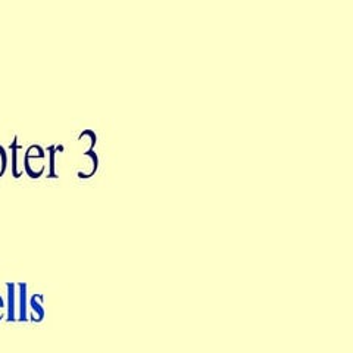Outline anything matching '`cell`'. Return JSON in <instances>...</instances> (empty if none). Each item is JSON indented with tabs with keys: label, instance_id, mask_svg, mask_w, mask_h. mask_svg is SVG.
<instances>
[{
	"label": "cell",
	"instance_id": "cell-1",
	"mask_svg": "<svg viewBox=\"0 0 353 353\" xmlns=\"http://www.w3.org/2000/svg\"><path fill=\"white\" fill-rule=\"evenodd\" d=\"M46 152L39 145H31L24 153V170L31 179H39L44 172Z\"/></svg>",
	"mask_w": 353,
	"mask_h": 353
},
{
	"label": "cell",
	"instance_id": "cell-2",
	"mask_svg": "<svg viewBox=\"0 0 353 353\" xmlns=\"http://www.w3.org/2000/svg\"><path fill=\"white\" fill-rule=\"evenodd\" d=\"M10 150H12V174L15 179H19L21 174L24 171L19 168V152L22 150V148L18 145V136H15L14 141L10 143Z\"/></svg>",
	"mask_w": 353,
	"mask_h": 353
},
{
	"label": "cell",
	"instance_id": "cell-3",
	"mask_svg": "<svg viewBox=\"0 0 353 353\" xmlns=\"http://www.w3.org/2000/svg\"><path fill=\"white\" fill-rule=\"evenodd\" d=\"M57 146H50L49 152V176L50 179H57V172H54V158H57Z\"/></svg>",
	"mask_w": 353,
	"mask_h": 353
},
{
	"label": "cell",
	"instance_id": "cell-4",
	"mask_svg": "<svg viewBox=\"0 0 353 353\" xmlns=\"http://www.w3.org/2000/svg\"><path fill=\"white\" fill-rule=\"evenodd\" d=\"M8 167V154L3 146H0V176H2Z\"/></svg>",
	"mask_w": 353,
	"mask_h": 353
}]
</instances>
